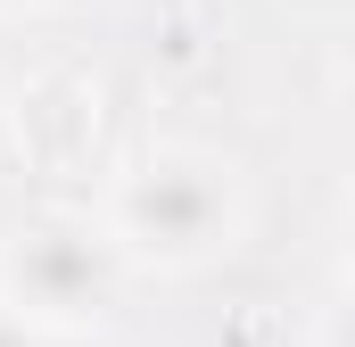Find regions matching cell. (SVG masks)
<instances>
[{"label": "cell", "instance_id": "1", "mask_svg": "<svg viewBox=\"0 0 355 347\" xmlns=\"http://www.w3.org/2000/svg\"><path fill=\"white\" fill-rule=\"evenodd\" d=\"M91 215L132 257V273H207V264L240 257V240L257 223V198H248V174L223 149L149 141L124 166H107Z\"/></svg>", "mask_w": 355, "mask_h": 347}, {"label": "cell", "instance_id": "2", "mask_svg": "<svg viewBox=\"0 0 355 347\" xmlns=\"http://www.w3.org/2000/svg\"><path fill=\"white\" fill-rule=\"evenodd\" d=\"M132 281V257L91 207H33L0 232V306L33 331H99Z\"/></svg>", "mask_w": 355, "mask_h": 347}, {"label": "cell", "instance_id": "3", "mask_svg": "<svg viewBox=\"0 0 355 347\" xmlns=\"http://www.w3.org/2000/svg\"><path fill=\"white\" fill-rule=\"evenodd\" d=\"M314 347H355V273L331 289V306L314 314Z\"/></svg>", "mask_w": 355, "mask_h": 347}, {"label": "cell", "instance_id": "4", "mask_svg": "<svg viewBox=\"0 0 355 347\" xmlns=\"http://www.w3.org/2000/svg\"><path fill=\"white\" fill-rule=\"evenodd\" d=\"M0 347H50V331H33L17 306H0Z\"/></svg>", "mask_w": 355, "mask_h": 347}, {"label": "cell", "instance_id": "5", "mask_svg": "<svg viewBox=\"0 0 355 347\" xmlns=\"http://www.w3.org/2000/svg\"><path fill=\"white\" fill-rule=\"evenodd\" d=\"M339 257H347V273H355V190H347V207H339Z\"/></svg>", "mask_w": 355, "mask_h": 347}, {"label": "cell", "instance_id": "6", "mask_svg": "<svg viewBox=\"0 0 355 347\" xmlns=\"http://www.w3.org/2000/svg\"><path fill=\"white\" fill-rule=\"evenodd\" d=\"M50 347H116L107 331H50Z\"/></svg>", "mask_w": 355, "mask_h": 347}, {"label": "cell", "instance_id": "7", "mask_svg": "<svg viewBox=\"0 0 355 347\" xmlns=\"http://www.w3.org/2000/svg\"><path fill=\"white\" fill-rule=\"evenodd\" d=\"M25 17H33V0H0V33H8V25H25Z\"/></svg>", "mask_w": 355, "mask_h": 347}]
</instances>
